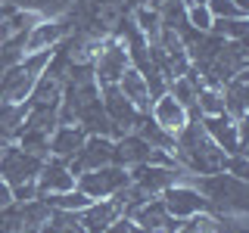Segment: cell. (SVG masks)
<instances>
[{"label": "cell", "mask_w": 249, "mask_h": 233, "mask_svg": "<svg viewBox=\"0 0 249 233\" xmlns=\"http://www.w3.org/2000/svg\"><path fill=\"white\" fill-rule=\"evenodd\" d=\"M171 155H175V162L190 177L215 174V171H224V165H228V155L206 137L199 118H190L184 124V131L175 137V150H171Z\"/></svg>", "instance_id": "obj_1"}, {"label": "cell", "mask_w": 249, "mask_h": 233, "mask_svg": "<svg viewBox=\"0 0 249 233\" xmlns=\"http://www.w3.org/2000/svg\"><path fill=\"white\" fill-rule=\"evenodd\" d=\"M190 183L202 193V199L209 202V215H246L249 208V183L233 177L231 171H215V174H199L190 177Z\"/></svg>", "instance_id": "obj_2"}, {"label": "cell", "mask_w": 249, "mask_h": 233, "mask_svg": "<svg viewBox=\"0 0 249 233\" xmlns=\"http://www.w3.org/2000/svg\"><path fill=\"white\" fill-rule=\"evenodd\" d=\"M44 159L28 150H22L19 143H6L3 152H0V181H6L13 186L16 202H28L37 199V171H41Z\"/></svg>", "instance_id": "obj_3"}, {"label": "cell", "mask_w": 249, "mask_h": 233, "mask_svg": "<svg viewBox=\"0 0 249 233\" xmlns=\"http://www.w3.org/2000/svg\"><path fill=\"white\" fill-rule=\"evenodd\" d=\"M56 50V47H53ZM53 50H41V53H25L22 62L10 66L6 72H0V103H25L31 97L37 75L47 68Z\"/></svg>", "instance_id": "obj_4"}, {"label": "cell", "mask_w": 249, "mask_h": 233, "mask_svg": "<svg viewBox=\"0 0 249 233\" xmlns=\"http://www.w3.org/2000/svg\"><path fill=\"white\" fill-rule=\"evenodd\" d=\"M128 66H131L128 47L122 44V37L109 34L90 59V75L97 81V87H109V84H119V78L124 75Z\"/></svg>", "instance_id": "obj_5"}, {"label": "cell", "mask_w": 249, "mask_h": 233, "mask_svg": "<svg viewBox=\"0 0 249 233\" xmlns=\"http://www.w3.org/2000/svg\"><path fill=\"white\" fill-rule=\"evenodd\" d=\"M128 183H131L128 168L115 165V162L100 165L93 171H84V174L75 177V186L81 193H88L90 199H109V196H115V193H119L122 186H128Z\"/></svg>", "instance_id": "obj_6"}, {"label": "cell", "mask_w": 249, "mask_h": 233, "mask_svg": "<svg viewBox=\"0 0 249 233\" xmlns=\"http://www.w3.org/2000/svg\"><path fill=\"white\" fill-rule=\"evenodd\" d=\"M202 121V131L212 143L221 150L224 155H237V152H246V121H233L231 115H206Z\"/></svg>", "instance_id": "obj_7"}, {"label": "cell", "mask_w": 249, "mask_h": 233, "mask_svg": "<svg viewBox=\"0 0 249 233\" xmlns=\"http://www.w3.org/2000/svg\"><path fill=\"white\" fill-rule=\"evenodd\" d=\"M128 174H131V183H134L140 193H146V196H162L168 186H175L181 181H190V174H187L181 165H137V168H131Z\"/></svg>", "instance_id": "obj_8"}, {"label": "cell", "mask_w": 249, "mask_h": 233, "mask_svg": "<svg viewBox=\"0 0 249 233\" xmlns=\"http://www.w3.org/2000/svg\"><path fill=\"white\" fill-rule=\"evenodd\" d=\"M159 199H162L165 212L175 217V221H190V217L209 212V202L202 199V193H199L190 181H181V183L168 186V190L162 193Z\"/></svg>", "instance_id": "obj_9"}, {"label": "cell", "mask_w": 249, "mask_h": 233, "mask_svg": "<svg viewBox=\"0 0 249 233\" xmlns=\"http://www.w3.org/2000/svg\"><path fill=\"white\" fill-rule=\"evenodd\" d=\"M100 103H103V112H106V118L112 121V131H115V137H122V134H131V131L137 128V121L146 115V112H137V109H134V106L128 103V100L122 97V90L115 87V84H109V87H100Z\"/></svg>", "instance_id": "obj_10"}, {"label": "cell", "mask_w": 249, "mask_h": 233, "mask_svg": "<svg viewBox=\"0 0 249 233\" xmlns=\"http://www.w3.org/2000/svg\"><path fill=\"white\" fill-rule=\"evenodd\" d=\"M72 34V19L59 16V19H41L25 31V53H41L59 47L66 37Z\"/></svg>", "instance_id": "obj_11"}, {"label": "cell", "mask_w": 249, "mask_h": 233, "mask_svg": "<svg viewBox=\"0 0 249 233\" xmlns=\"http://www.w3.org/2000/svg\"><path fill=\"white\" fill-rule=\"evenodd\" d=\"M112 162V137H97V134H88L72 159H69V168L72 174H84V171H93L100 165H109Z\"/></svg>", "instance_id": "obj_12"}, {"label": "cell", "mask_w": 249, "mask_h": 233, "mask_svg": "<svg viewBox=\"0 0 249 233\" xmlns=\"http://www.w3.org/2000/svg\"><path fill=\"white\" fill-rule=\"evenodd\" d=\"M146 115H150V118L159 124L165 134H171V137H178V134L184 131V124L190 121V112H187V109L178 103V100L171 97L168 90L159 93V97L153 100V103H150V112H146Z\"/></svg>", "instance_id": "obj_13"}, {"label": "cell", "mask_w": 249, "mask_h": 233, "mask_svg": "<svg viewBox=\"0 0 249 233\" xmlns=\"http://www.w3.org/2000/svg\"><path fill=\"white\" fill-rule=\"evenodd\" d=\"M37 196H50V193H66L75 186V174L69 168L66 159H56V155H47L41 171H37Z\"/></svg>", "instance_id": "obj_14"}, {"label": "cell", "mask_w": 249, "mask_h": 233, "mask_svg": "<svg viewBox=\"0 0 249 233\" xmlns=\"http://www.w3.org/2000/svg\"><path fill=\"white\" fill-rule=\"evenodd\" d=\"M150 155H153V146L146 143L143 137H137L134 131L112 140V162L122 165V168H128V171L137 168V165H146Z\"/></svg>", "instance_id": "obj_15"}, {"label": "cell", "mask_w": 249, "mask_h": 233, "mask_svg": "<svg viewBox=\"0 0 249 233\" xmlns=\"http://www.w3.org/2000/svg\"><path fill=\"white\" fill-rule=\"evenodd\" d=\"M221 97H224V115H231L233 121H246V112H249V72L246 68L221 84Z\"/></svg>", "instance_id": "obj_16"}, {"label": "cell", "mask_w": 249, "mask_h": 233, "mask_svg": "<svg viewBox=\"0 0 249 233\" xmlns=\"http://www.w3.org/2000/svg\"><path fill=\"white\" fill-rule=\"evenodd\" d=\"M122 215V208L112 199H93L84 212H78V224L84 227V233H106L109 224Z\"/></svg>", "instance_id": "obj_17"}, {"label": "cell", "mask_w": 249, "mask_h": 233, "mask_svg": "<svg viewBox=\"0 0 249 233\" xmlns=\"http://www.w3.org/2000/svg\"><path fill=\"white\" fill-rule=\"evenodd\" d=\"M115 87L122 90V97L128 100L131 106L137 109V112H150V103H153V97H150V87H146V78L140 68L134 66H128L124 68V75L119 78V84Z\"/></svg>", "instance_id": "obj_18"}, {"label": "cell", "mask_w": 249, "mask_h": 233, "mask_svg": "<svg viewBox=\"0 0 249 233\" xmlns=\"http://www.w3.org/2000/svg\"><path fill=\"white\" fill-rule=\"evenodd\" d=\"M84 137H88V134H84L78 124H56L53 134H50V140H47V155H56V159L69 162L78 150H81Z\"/></svg>", "instance_id": "obj_19"}, {"label": "cell", "mask_w": 249, "mask_h": 233, "mask_svg": "<svg viewBox=\"0 0 249 233\" xmlns=\"http://www.w3.org/2000/svg\"><path fill=\"white\" fill-rule=\"evenodd\" d=\"M28 100L25 103H0V137L6 143H16L19 134L25 131V118H28Z\"/></svg>", "instance_id": "obj_20"}, {"label": "cell", "mask_w": 249, "mask_h": 233, "mask_svg": "<svg viewBox=\"0 0 249 233\" xmlns=\"http://www.w3.org/2000/svg\"><path fill=\"white\" fill-rule=\"evenodd\" d=\"M128 19L134 22V28L146 37V44H156V41H159V34H162V16H159V10L143 6V3H134L128 10Z\"/></svg>", "instance_id": "obj_21"}, {"label": "cell", "mask_w": 249, "mask_h": 233, "mask_svg": "<svg viewBox=\"0 0 249 233\" xmlns=\"http://www.w3.org/2000/svg\"><path fill=\"white\" fill-rule=\"evenodd\" d=\"M59 100H62V81L53 78L50 72H41L37 81H35V87H31L28 103L31 106H59Z\"/></svg>", "instance_id": "obj_22"}, {"label": "cell", "mask_w": 249, "mask_h": 233, "mask_svg": "<svg viewBox=\"0 0 249 233\" xmlns=\"http://www.w3.org/2000/svg\"><path fill=\"white\" fill-rule=\"evenodd\" d=\"M41 199L53 208V212H72V215L84 212V208L93 202L88 193H81L78 186H72V190H66V193H50V196H41Z\"/></svg>", "instance_id": "obj_23"}, {"label": "cell", "mask_w": 249, "mask_h": 233, "mask_svg": "<svg viewBox=\"0 0 249 233\" xmlns=\"http://www.w3.org/2000/svg\"><path fill=\"white\" fill-rule=\"evenodd\" d=\"M134 134H137V137H143L146 143L153 146V150H165V152H171V150H175V137H171V134H165V131H162L159 124H156V121L150 118V115H143V118L137 121Z\"/></svg>", "instance_id": "obj_24"}, {"label": "cell", "mask_w": 249, "mask_h": 233, "mask_svg": "<svg viewBox=\"0 0 249 233\" xmlns=\"http://www.w3.org/2000/svg\"><path fill=\"white\" fill-rule=\"evenodd\" d=\"M196 112H199V118H206V115H221V112H224L221 87L199 84V90H196Z\"/></svg>", "instance_id": "obj_25"}, {"label": "cell", "mask_w": 249, "mask_h": 233, "mask_svg": "<svg viewBox=\"0 0 249 233\" xmlns=\"http://www.w3.org/2000/svg\"><path fill=\"white\" fill-rule=\"evenodd\" d=\"M212 34L224 37V41H246L249 34V19L246 16H237V19H212Z\"/></svg>", "instance_id": "obj_26"}, {"label": "cell", "mask_w": 249, "mask_h": 233, "mask_svg": "<svg viewBox=\"0 0 249 233\" xmlns=\"http://www.w3.org/2000/svg\"><path fill=\"white\" fill-rule=\"evenodd\" d=\"M22 56H25V31H16V34H10L0 44V72L22 62Z\"/></svg>", "instance_id": "obj_27"}, {"label": "cell", "mask_w": 249, "mask_h": 233, "mask_svg": "<svg viewBox=\"0 0 249 233\" xmlns=\"http://www.w3.org/2000/svg\"><path fill=\"white\" fill-rule=\"evenodd\" d=\"M187 25L193 31H199V34H206L209 28H212V13H209L206 3H190L187 6Z\"/></svg>", "instance_id": "obj_28"}, {"label": "cell", "mask_w": 249, "mask_h": 233, "mask_svg": "<svg viewBox=\"0 0 249 233\" xmlns=\"http://www.w3.org/2000/svg\"><path fill=\"white\" fill-rule=\"evenodd\" d=\"M206 6H209V13H212V19H237V16H243L231 0H206Z\"/></svg>", "instance_id": "obj_29"}, {"label": "cell", "mask_w": 249, "mask_h": 233, "mask_svg": "<svg viewBox=\"0 0 249 233\" xmlns=\"http://www.w3.org/2000/svg\"><path fill=\"white\" fill-rule=\"evenodd\" d=\"M16 202V196H13V186L6 183V181H0V212H3V208H10Z\"/></svg>", "instance_id": "obj_30"}, {"label": "cell", "mask_w": 249, "mask_h": 233, "mask_svg": "<svg viewBox=\"0 0 249 233\" xmlns=\"http://www.w3.org/2000/svg\"><path fill=\"white\" fill-rule=\"evenodd\" d=\"M231 3H233V6H237V10H240V13H243V16H249V0H231Z\"/></svg>", "instance_id": "obj_31"}, {"label": "cell", "mask_w": 249, "mask_h": 233, "mask_svg": "<svg viewBox=\"0 0 249 233\" xmlns=\"http://www.w3.org/2000/svg\"><path fill=\"white\" fill-rule=\"evenodd\" d=\"M134 3H143V6H153V10H159L165 0H134Z\"/></svg>", "instance_id": "obj_32"}, {"label": "cell", "mask_w": 249, "mask_h": 233, "mask_svg": "<svg viewBox=\"0 0 249 233\" xmlns=\"http://www.w3.org/2000/svg\"><path fill=\"white\" fill-rule=\"evenodd\" d=\"M3 146H6V143H0V152H3Z\"/></svg>", "instance_id": "obj_33"}]
</instances>
